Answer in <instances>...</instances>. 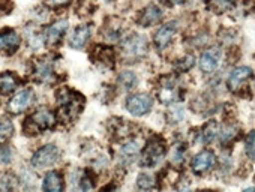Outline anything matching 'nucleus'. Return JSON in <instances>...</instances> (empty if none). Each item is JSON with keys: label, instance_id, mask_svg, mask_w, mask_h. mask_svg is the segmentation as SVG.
I'll return each instance as SVG.
<instances>
[{"label": "nucleus", "instance_id": "30", "mask_svg": "<svg viewBox=\"0 0 255 192\" xmlns=\"http://www.w3.org/2000/svg\"><path fill=\"white\" fill-rule=\"evenodd\" d=\"M183 117H185V110L182 108V107H174V108H171L170 110V113H168V120H170V123H180L182 120H183Z\"/></svg>", "mask_w": 255, "mask_h": 192}, {"label": "nucleus", "instance_id": "12", "mask_svg": "<svg viewBox=\"0 0 255 192\" xmlns=\"http://www.w3.org/2000/svg\"><path fill=\"white\" fill-rule=\"evenodd\" d=\"M216 165V156L212 150H203L197 153L191 161V168L195 174H204Z\"/></svg>", "mask_w": 255, "mask_h": 192}, {"label": "nucleus", "instance_id": "20", "mask_svg": "<svg viewBox=\"0 0 255 192\" xmlns=\"http://www.w3.org/2000/svg\"><path fill=\"white\" fill-rule=\"evenodd\" d=\"M42 188H44V191H48V192H60L63 189L62 176L56 171L47 173L44 177V182H42Z\"/></svg>", "mask_w": 255, "mask_h": 192}, {"label": "nucleus", "instance_id": "33", "mask_svg": "<svg viewBox=\"0 0 255 192\" xmlns=\"http://www.w3.org/2000/svg\"><path fill=\"white\" fill-rule=\"evenodd\" d=\"M162 2H167V3H171V5H183L186 0H162Z\"/></svg>", "mask_w": 255, "mask_h": 192}, {"label": "nucleus", "instance_id": "27", "mask_svg": "<svg viewBox=\"0 0 255 192\" xmlns=\"http://www.w3.org/2000/svg\"><path fill=\"white\" fill-rule=\"evenodd\" d=\"M186 152H188V147H186L185 143H177V144H174V147H173V150H171V155H170L171 162H173L174 165H180V164L185 161Z\"/></svg>", "mask_w": 255, "mask_h": 192}, {"label": "nucleus", "instance_id": "8", "mask_svg": "<svg viewBox=\"0 0 255 192\" xmlns=\"http://www.w3.org/2000/svg\"><path fill=\"white\" fill-rule=\"evenodd\" d=\"M254 78V72L251 68L248 66H237L231 71L230 77H228V81H227V86L231 92L234 93H239L242 92L243 89L248 87L249 81Z\"/></svg>", "mask_w": 255, "mask_h": 192}, {"label": "nucleus", "instance_id": "14", "mask_svg": "<svg viewBox=\"0 0 255 192\" xmlns=\"http://www.w3.org/2000/svg\"><path fill=\"white\" fill-rule=\"evenodd\" d=\"M90 35H92V27L89 24H81L71 32L68 38V44L74 50H81L89 42Z\"/></svg>", "mask_w": 255, "mask_h": 192}, {"label": "nucleus", "instance_id": "13", "mask_svg": "<svg viewBox=\"0 0 255 192\" xmlns=\"http://www.w3.org/2000/svg\"><path fill=\"white\" fill-rule=\"evenodd\" d=\"M162 18H164L162 9H161L159 6H156V5H149V6H146V8L140 12L137 21H138V24L143 26V27H150V26H155V24L161 23Z\"/></svg>", "mask_w": 255, "mask_h": 192}, {"label": "nucleus", "instance_id": "26", "mask_svg": "<svg viewBox=\"0 0 255 192\" xmlns=\"http://www.w3.org/2000/svg\"><path fill=\"white\" fill-rule=\"evenodd\" d=\"M209 8L215 14H224L234 8V0H209Z\"/></svg>", "mask_w": 255, "mask_h": 192}, {"label": "nucleus", "instance_id": "3", "mask_svg": "<svg viewBox=\"0 0 255 192\" xmlns=\"http://www.w3.org/2000/svg\"><path fill=\"white\" fill-rule=\"evenodd\" d=\"M56 125V116L48 108H39L26 119L24 131L27 134H39Z\"/></svg>", "mask_w": 255, "mask_h": 192}, {"label": "nucleus", "instance_id": "22", "mask_svg": "<svg viewBox=\"0 0 255 192\" xmlns=\"http://www.w3.org/2000/svg\"><path fill=\"white\" fill-rule=\"evenodd\" d=\"M239 137V128L236 125H225L222 126V129H219V143L222 146H230L234 140H237Z\"/></svg>", "mask_w": 255, "mask_h": 192}, {"label": "nucleus", "instance_id": "11", "mask_svg": "<svg viewBox=\"0 0 255 192\" xmlns=\"http://www.w3.org/2000/svg\"><path fill=\"white\" fill-rule=\"evenodd\" d=\"M177 30H179V23H177V21H170V23L162 24V26L156 30V33H155V36H153V44H155V47H156L159 51L165 50V48L173 42V39H174Z\"/></svg>", "mask_w": 255, "mask_h": 192}, {"label": "nucleus", "instance_id": "18", "mask_svg": "<svg viewBox=\"0 0 255 192\" xmlns=\"http://www.w3.org/2000/svg\"><path fill=\"white\" fill-rule=\"evenodd\" d=\"M140 155V143L135 140L128 141L126 144H123V147L120 149V161L123 165H129L132 164Z\"/></svg>", "mask_w": 255, "mask_h": 192}, {"label": "nucleus", "instance_id": "1", "mask_svg": "<svg viewBox=\"0 0 255 192\" xmlns=\"http://www.w3.org/2000/svg\"><path fill=\"white\" fill-rule=\"evenodd\" d=\"M57 104H59L60 116L65 120H72L83 110V96L78 95L77 92L69 90V89H63L59 92Z\"/></svg>", "mask_w": 255, "mask_h": 192}, {"label": "nucleus", "instance_id": "28", "mask_svg": "<svg viewBox=\"0 0 255 192\" xmlns=\"http://www.w3.org/2000/svg\"><path fill=\"white\" fill-rule=\"evenodd\" d=\"M194 63H195L194 56H192V54H186L185 57L179 59V60L174 63V68H176L177 72L183 74V72H188V71L194 66Z\"/></svg>", "mask_w": 255, "mask_h": 192}, {"label": "nucleus", "instance_id": "17", "mask_svg": "<svg viewBox=\"0 0 255 192\" xmlns=\"http://www.w3.org/2000/svg\"><path fill=\"white\" fill-rule=\"evenodd\" d=\"M218 135H219V125H218L216 122L210 120V122H207V123L197 132L195 141L200 143V144L207 146V144H212V143L218 138Z\"/></svg>", "mask_w": 255, "mask_h": 192}, {"label": "nucleus", "instance_id": "21", "mask_svg": "<svg viewBox=\"0 0 255 192\" xmlns=\"http://www.w3.org/2000/svg\"><path fill=\"white\" fill-rule=\"evenodd\" d=\"M117 84H119L123 90L129 92V90H132V89L137 87V84H138V77H137V74L132 72V71H123V72H120L119 77H117Z\"/></svg>", "mask_w": 255, "mask_h": 192}, {"label": "nucleus", "instance_id": "5", "mask_svg": "<svg viewBox=\"0 0 255 192\" xmlns=\"http://www.w3.org/2000/svg\"><path fill=\"white\" fill-rule=\"evenodd\" d=\"M165 155V141H162L159 137L152 138L140 153V164L144 168H153L156 167Z\"/></svg>", "mask_w": 255, "mask_h": 192}, {"label": "nucleus", "instance_id": "6", "mask_svg": "<svg viewBox=\"0 0 255 192\" xmlns=\"http://www.w3.org/2000/svg\"><path fill=\"white\" fill-rule=\"evenodd\" d=\"M153 108V98L149 93H137L126 99V110L132 116L140 117L152 111Z\"/></svg>", "mask_w": 255, "mask_h": 192}, {"label": "nucleus", "instance_id": "15", "mask_svg": "<svg viewBox=\"0 0 255 192\" xmlns=\"http://www.w3.org/2000/svg\"><path fill=\"white\" fill-rule=\"evenodd\" d=\"M66 30H68V21L66 20H57L56 23H53L47 29L45 36H44L45 44L47 45H51V47L53 45H57L62 41V38L65 36Z\"/></svg>", "mask_w": 255, "mask_h": 192}, {"label": "nucleus", "instance_id": "23", "mask_svg": "<svg viewBox=\"0 0 255 192\" xmlns=\"http://www.w3.org/2000/svg\"><path fill=\"white\" fill-rule=\"evenodd\" d=\"M17 87V80L12 74H0V95H11Z\"/></svg>", "mask_w": 255, "mask_h": 192}, {"label": "nucleus", "instance_id": "2", "mask_svg": "<svg viewBox=\"0 0 255 192\" xmlns=\"http://www.w3.org/2000/svg\"><path fill=\"white\" fill-rule=\"evenodd\" d=\"M123 57L129 62H137L143 59L149 51V42L143 35H131L126 36L122 42Z\"/></svg>", "mask_w": 255, "mask_h": 192}, {"label": "nucleus", "instance_id": "25", "mask_svg": "<svg viewBox=\"0 0 255 192\" xmlns=\"http://www.w3.org/2000/svg\"><path fill=\"white\" fill-rule=\"evenodd\" d=\"M14 134V125L9 119L0 117V144H5Z\"/></svg>", "mask_w": 255, "mask_h": 192}, {"label": "nucleus", "instance_id": "7", "mask_svg": "<svg viewBox=\"0 0 255 192\" xmlns=\"http://www.w3.org/2000/svg\"><path fill=\"white\" fill-rule=\"evenodd\" d=\"M222 57H224V50L221 47H218V45L209 47L201 53L198 66L204 74H213L219 68Z\"/></svg>", "mask_w": 255, "mask_h": 192}, {"label": "nucleus", "instance_id": "31", "mask_svg": "<svg viewBox=\"0 0 255 192\" xmlns=\"http://www.w3.org/2000/svg\"><path fill=\"white\" fill-rule=\"evenodd\" d=\"M12 159V150L8 146H0V164H8Z\"/></svg>", "mask_w": 255, "mask_h": 192}, {"label": "nucleus", "instance_id": "4", "mask_svg": "<svg viewBox=\"0 0 255 192\" xmlns=\"http://www.w3.org/2000/svg\"><path fill=\"white\" fill-rule=\"evenodd\" d=\"M179 83L180 81L176 75H167L162 78L158 90V98L162 104H176L183 98V89Z\"/></svg>", "mask_w": 255, "mask_h": 192}, {"label": "nucleus", "instance_id": "32", "mask_svg": "<svg viewBox=\"0 0 255 192\" xmlns=\"http://www.w3.org/2000/svg\"><path fill=\"white\" fill-rule=\"evenodd\" d=\"M69 0H48V3L53 5V6H62V5H66Z\"/></svg>", "mask_w": 255, "mask_h": 192}, {"label": "nucleus", "instance_id": "10", "mask_svg": "<svg viewBox=\"0 0 255 192\" xmlns=\"http://www.w3.org/2000/svg\"><path fill=\"white\" fill-rule=\"evenodd\" d=\"M59 155H60V152L54 144H47L35 152V155L32 156V165L35 168L51 167L59 161Z\"/></svg>", "mask_w": 255, "mask_h": 192}, {"label": "nucleus", "instance_id": "24", "mask_svg": "<svg viewBox=\"0 0 255 192\" xmlns=\"http://www.w3.org/2000/svg\"><path fill=\"white\" fill-rule=\"evenodd\" d=\"M156 177L150 173H141L138 177H137V188L138 189H143V191H150V189H155L156 188Z\"/></svg>", "mask_w": 255, "mask_h": 192}, {"label": "nucleus", "instance_id": "19", "mask_svg": "<svg viewBox=\"0 0 255 192\" xmlns=\"http://www.w3.org/2000/svg\"><path fill=\"white\" fill-rule=\"evenodd\" d=\"M35 78L41 83H48L53 80L54 77V69H53V63L48 62V59H42L39 62L35 63Z\"/></svg>", "mask_w": 255, "mask_h": 192}, {"label": "nucleus", "instance_id": "9", "mask_svg": "<svg viewBox=\"0 0 255 192\" xmlns=\"http://www.w3.org/2000/svg\"><path fill=\"white\" fill-rule=\"evenodd\" d=\"M33 99H35V93L32 89H27V87L21 89L20 92L15 93V96H12L9 99L6 110L11 114H20V113L26 111L33 104Z\"/></svg>", "mask_w": 255, "mask_h": 192}, {"label": "nucleus", "instance_id": "16", "mask_svg": "<svg viewBox=\"0 0 255 192\" xmlns=\"http://www.w3.org/2000/svg\"><path fill=\"white\" fill-rule=\"evenodd\" d=\"M21 44V38L14 30H3L0 33V51L6 54H14Z\"/></svg>", "mask_w": 255, "mask_h": 192}, {"label": "nucleus", "instance_id": "29", "mask_svg": "<svg viewBox=\"0 0 255 192\" xmlns=\"http://www.w3.org/2000/svg\"><path fill=\"white\" fill-rule=\"evenodd\" d=\"M245 152L251 161H255V131H251L245 141Z\"/></svg>", "mask_w": 255, "mask_h": 192}]
</instances>
